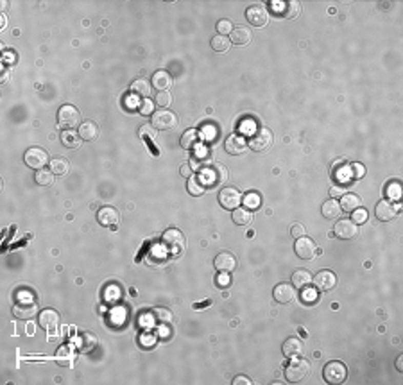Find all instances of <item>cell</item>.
<instances>
[{
  "label": "cell",
  "instance_id": "6da1fadb",
  "mask_svg": "<svg viewBox=\"0 0 403 385\" xmlns=\"http://www.w3.org/2000/svg\"><path fill=\"white\" fill-rule=\"evenodd\" d=\"M81 113L77 108H74L72 104H65L57 111V126L65 131H75L77 126H81Z\"/></svg>",
  "mask_w": 403,
  "mask_h": 385
},
{
  "label": "cell",
  "instance_id": "7a4b0ae2",
  "mask_svg": "<svg viewBox=\"0 0 403 385\" xmlns=\"http://www.w3.org/2000/svg\"><path fill=\"white\" fill-rule=\"evenodd\" d=\"M199 179H201V183L205 187H213L217 183H224L228 179V169L223 163H210V167L201 170Z\"/></svg>",
  "mask_w": 403,
  "mask_h": 385
},
{
  "label": "cell",
  "instance_id": "3957f363",
  "mask_svg": "<svg viewBox=\"0 0 403 385\" xmlns=\"http://www.w3.org/2000/svg\"><path fill=\"white\" fill-rule=\"evenodd\" d=\"M308 373H310V362L305 360V358L294 357V360L285 369V378L290 383H297V382H303L308 376Z\"/></svg>",
  "mask_w": 403,
  "mask_h": 385
},
{
  "label": "cell",
  "instance_id": "277c9868",
  "mask_svg": "<svg viewBox=\"0 0 403 385\" xmlns=\"http://www.w3.org/2000/svg\"><path fill=\"white\" fill-rule=\"evenodd\" d=\"M162 244L170 255L177 256L185 249V237L179 230H167L162 237Z\"/></svg>",
  "mask_w": 403,
  "mask_h": 385
},
{
  "label": "cell",
  "instance_id": "5b68a950",
  "mask_svg": "<svg viewBox=\"0 0 403 385\" xmlns=\"http://www.w3.org/2000/svg\"><path fill=\"white\" fill-rule=\"evenodd\" d=\"M272 140H274V136H272L271 129L258 128L251 133V138H249L248 145L256 152H266L267 149L272 145Z\"/></svg>",
  "mask_w": 403,
  "mask_h": 385
},
{
  "label": "cell",
  "instance_id": "8992f818",
  "mask_svg": "<svg viewBox=\"0 0 403 385\" xmlns=\"http://www.w3.org/2000/svg\"><path fill=\"white\" fill-rule=\"evenodd\" d=\"M346 376H348V369L342 362L332 360L325 366V369H323V378H325L328 383H333V385L342 383L344 380H346Z\"/></svg>",
  "mask_w": 403,
  "mask_h": 385
},
{
  "label": "cell",
  "instance_id": "52a82bcc",
  "mask_svg": "<svg viewBox=\"0 0 403 385\" xmlns=\"http://www.w3.org/2000/svg\"><path fill=\"white\" fill-rule=\"evenodd\" d=\"M151 124L158 131H167L177 126V115L172 113L170 110H158L151 115Z\"/></svg>",
  "mask_w": 403,
  "mask_h": 385
},
{
  "label": "cell",
  "instance_id": "ba28073f",
  "mask_svg": "<svg viewBox=\"0 0 403 385\" xmlns=\"http://www.w3.org/2000/svg\"><path fill=\"white\" fill-rule=\"evenodd\" d=\"M24 161H25V165L31 167V169L42 170V169H45V165H49V154H47V151H43V149H39V147H31L25 151Z\"/></svg>",
  "mask_w": 403,
  "mask_h": 385
},
{
  "label": "cell",
  "instance_id": "9c48e42d",
  "mask_svg": "<svg viewBox=\"0 0 403 385\" xmlns=\"http://www.w3.org/2000/svg\"><path fill=\"white\" fill-rule=\"evenodd\" d=\"M398 213H400V206H398L396 202L391 201V199H384V201H380L375 208L376 219L382 220V222H389V220L396 219Z\"/></svg>",
  "mask_w": 403,
  "mask_h": 385
},
{
  "label": "cell",
  "instance_id": "30bf717a",
  "mask_svg": "<svg viewBox=\"0 0 403 385\" xmlns=\"http://www.w3.org/2000/svg\"><path fill=\"white\" fill-rule=\"evenodd\" d=\"M36 312H38V307H36V303L32 301V297H29V299L20 297L18 303L14 305V308H13L14 317L22 319V321H29V319H32L36 315Z\"/></svg>",
  "mask_w": 403,
  "mask_h": 385
},
{
  "label": "cell",
  "instance_id": "8fae6325",
  "mask_svg": "<svg viewBox=\"0 0 403 385\" xmlns=\"http://www.w3.org/2000/svg\"><path fill=\"white\" fill-rule=\"evenodd\" d=\"M333 235L340 240H351L358 235V226L350 219H340L333 226Z\"/></svg>",
  "mask_w": 403,
  "mask_h": 385
},
{
  "label": "cell",
  "instance_id": "7c38bea8",
  "mask_svg": "<svg viewBox=\"0 0 403 385\" xmlns=\"http://www.w3.org/2000/svg\"><path fill=\"white\" fill-rule=\"evenodd\" d=\"M219 202L223 208L226 210H235L238 208V205L242 202V194L233 187H226L219 192Z\"/></svg>",
  "mask_w": 403,
  "mask_h": 385
},
{
  "label": "cell",
  "instance_id": "4fadbf2b",
  "mask_svg": "<svg viewBox=\"0 0 403 385\" xmlns=\"http://www.w3.org/2000/svg\"><path fill=\"white\" fill-rule=\"evenodd\" d=\"M294 249H296V255L299 256L301 260H312V258L315 256V253L319 251L317 246H315V242L312 240V238H308L307 235H305V237L296 238V246H294Z\"/></svg>",
  "mask_w": 403,
  "mask_h": 385
},
{
  "label": "cell",
  "instance_id": "5bb4252c",
  "mask_svg": "<svg viewBox=\"0 0 403 385\" xmlns=\"http://www.w3.org/2000/svg\"><path fill=\"white\" fill-rule=\"evenodd\" d=\"M246 20H248L253 27H262V25H266L269 20L267 9L264 6L248 7V9H246Z\"/></svg>",
  "mask_w": 403,
  "mask_h": 385
},
{
  "label": "cell",
  "instance_id": "9a60e30c",
  "mask_svg": "<svg viewBox=\"0 0 403 385\" xmlns=\"http://www.w3.org/2000/svg\"><path fill=\"white\" fill-rule=\"evenodd\" d=\"M212 163V158H210V152L208 149L205 147V145H197V147L194 149V152H192V158H190V167L194 170H203L206 169V165H210Z\"/></svg>",
  "mask_w": 403,
  "mask_h": 385
},
{
  "label": "cell",
  "instance_id": "2e32d148",
  "mask_svg": "<svg viewBox=\"0 0 403 385\" xmlns=\"http://www.w3.org/2000/svg\"><path fill=\"white\" fill-rule=\"evenodd\" d=\"M246 147H248V141H246V138L238 133L230 134V136L226 138V141H224L226 152H230V154H233V156H238V154H242V152H246Z\"/></svg>",
  "mask_w": 403,
  "mask_h": 385
},
{
  "label": "cell",
  "instance_id": "e0dca14e",
  "mask_svg": "<svg viewBox=\"0 0 403 385\" xmlns=\"http://www.w3.org/2000/svg\"><path fill=\"white\" fill-rule=\"evenodd\" d=\"M315 289L319 290H332L337 285V276L332 271H319L317 274L312 278Z\"/></svg>",
  "mask_w": 403,
  "mask_h": 385
},
{
  "label": "cell",
  "instance_id": "ac0fdd59",
  "mask_svg": "<svg viewBox=\"0 0 403 385\" xmlns=\"http://www.w3.org/2000/svg\"><path fill=\"white\" fill-rule=\"evenodd\" d=\"M213 265H215V269L220 272H233L235 267H237V258L231 255L230 251H223L215 256Z\"/></svg>",
  "mask_w": 403,
  "mask_h": 385
},
{
  "label": "cell",
  "instance_id": "d6986e66",
  "mask_svg": "<svg viewBox=\"0 0 403 385\" xmlns=\"http://www.w3.org/2000/svg\"><path fill=\"white\" fill-rule=\"evenodd\" d=\"M39 325H42V328H45L47 332L52 335L54 330L59 326V314H57L56 310H52V308H45V310L39 314Z\"/></svg>",
  "mask_w": 403,
  "mask_h": 385
},
{
  "label": "cell",
  "instance_id": "ffe728a7",
  "mask_svg": "<svg viewBox=\"0 0 403 385\" xmlns=\"http://www.w3.org/2000/svg\"><path fill=\"white\" fill-rule=\"evenodd\" d=\"M118 219H120V215H118L117 208H113V206H103V208L97 212V220H99L103 226L115 228L118 224Z\"/></svg>",
  "mask_w": 403,
  "mask_h": 385
},
{
  "label": "cell",
  "instance_id": "44dd1931",
  "mask_svg": "<svg viewBox=\"0 0 403 385\" xmlns=\"http://www.w3.org/2000/svg\"><path fill=\"white\" fill-rule=\"evenodd\" d=\"M272 296H274V301H278V303H281V305H287L296 297V290H294V287L289 285V283H279V285H276L274 290H272Z\"/></svg>",
  "mask_w": 403,
  "mask_h": 385
},
{
  "label": "cell",
  "instance_id": "7402d4cb",
  "mask_svg": "<svg viewBox=\"0 0 403 385\" xmlns=\"http://www.w3.org/2000/svg\"><path fill=\"white\" fill-rule=\"evenodd\" d=\"M281 351H283V355L289 358L299 357V355L303 353V342H301V339H297V337H289V339L283 342Z\"/></svg>",
  "mask_w": 403,
  "mask_h": 385
},
{
  "label": "cell",
  "instance_id": "603a6c76",
  "mask_svg": "<svg viewBox=\"0 0 403 385\" xmlns=\"http://www.w3.org/2000/svg\"><path fill=\"white\" fill-rule=\"evenodd\" d=\"M152 86H154L158 92H167V90L172 86V77H170V74L165 70L154 72V75H152Z\"/></svg>",
  "mask_w": 403,
  "mask_h": 385
},
{
  "label": "cell",
  "instance_id": "cb8c5ba5",
  "mask_svg": "<svg viewBox=\"0 0 403 385\" xmlns=\"http://www.w3.org/2000/svg\"><path fill=\"white\" fill-rule=\"evenodd\" d=\"M151 319L154 322H158L159 326H169L170 322L174 321V314L165 307H158V308H152L151 312Z\"/></svg>",
  "mask_w": 403,
  "mask_h": 385
},
{
  "label": "cell",
  "instance_id": "d4e9b609",
  "mask_svg": "<svg viewBox=\"0 0 403 385\" xmlns=\"http://www.w3.org/2000/svg\"><path fill=\"white\" fill-rule=\"evenodd\" d=\"M97 346V337L93 335L92 332H83L81 335L77 337V350L79 351H85V353H88V351H93Z\"/></svg>",
  "mask_w": 403,
  "mask_h": 385
},
{
  "label": "cell",
  "instance_id": "484cf974",
  "mask_svg": "<svg viewBox=\"0 0 403 385\" xmlns=\"http://www.w3.org/2000/svg\"><path fill=\"white\" fill-rule=\"evenodd\" d=\"M79 136H81V140H86V141L95 140V138L99 136V126L92 120L83 122V124L79 126Z\"/></svg>",
  "mask_w": 403,
  "mask_h": 385
},
{
  "label": "cell",
  "instance_id": "4316f807",
  "mask_svg": "<svg viewBox=\"0 0 403 385\" xmlns=\"http://www.w3.org/2000/svg\"><path fill=\"white\" fill-rule=\"evenodd\" d=\"M199 141H201L199 133L195 129H190V131H185L183 136H181V140H179V144L185 151H194V149L199 145Z\"/></svg>",
  "mask_w": 403,
  "mask_h": 385
},
{
  "label": "cell",
  "instance_id": "83f0119b",
  "mask_svg": "<svg viewBox=\"0 0 403 385\" xmlns=\"http://www.w3.org/2000/svg\"><path fill=\"white\" fill-rule=\"evenodd\" d=\"M321 213L325 219H337V217L342 213V210H340V205L339 201H335V199H328L326 202H323L321 206Z\"/></svg>",
  "mask_w": 403,
  "mask_h": 385
},
{
  "label": "cell",
  "instance_id": "f1b7e54d",
  "mask_svg": "<svg viewBox=\"0 0 403 385\" xmlns=\"http://www.w3.org/2000/svg\"><path fill=\"white\" fill-rule=\"evenodd\" d=\"M312 283V274L308 271H305V269H297V271H294L292 274V287L294 289H307L308 285Z\"/></svg>",
  "mask_w": 403,
  "mask_h": 385
},
{
  "label": "cell",
  "instance_id": "f546056e",
  "mask_svg": "<svg viewBox=\"0 0 403 385\" xmlns=\"http://www.w3.org/2000/svg\"><path fill=\"white\" fill-rule=\"evenodd\" d=\"M151 88H152V85L151 83H147V79H136V81H133V85H131V93L134 97L149 99V95H151Z\"/></svg>",
  "mask_w": 403,
  "mask_h": 385
},
{
  "label": "cell",
  "instance_id": "4dcf8cb0",
  "mask_svg": "<svg viewBox=\"0 0 403 385\" xmlns=\"http://www.w3.org/2000/svg\"><path fill=\"white\" fill-rule=\"evenodd\" d=\"M339 205L342 212H355L357 208H360V197L357 194H342Z\"/></svg>",
  "mask_w": 403,
  "mask_h": 385
},
{
  "label": "cell",
  "instance_id": "1f68e13d",
  "mask_svg": "<svg viewBox=\"0 0 403 385\" xmlns=\"http://www.w3.org/2000/svg\"><path fill=\"white\" fill-rule=\"evenodd\" d=\"M251 31L246 27H235L233 31H231V42L235 43V45H248L249 42H251Z\"/></svg>",
  "mask_w": 403,
  "mask_h": 385
},
{
  "label": "cell",
  "instance_id": "d6a6232c",
  "mask_svg": "<svg viewBox=\"0 0 403 385\" xmlns=\"http://www.w3.org/2000/svg\"><path fill=\"white\" fill-rule=\"evenodd\" d=\"M231 217H233V222L238 224V226H248L253 220V213L248 208H235Z\"/></svg>",
  "mask_w": 403,
  "mask_h": 385
},
{
  "label": "cell",
  "instance_id": "836d02e7",
  "mask_svg": "<svg viewBox=\"0 0 403 385\" xmlns=\"http://www.w3.org/2000/svg\"><path fill=\"white\" fill-rule=\"evenodd\" d=\"M61 144L67 149H77L81 145V136L75 131H63L61 133Z\"/></svg>",
  "mask_w": 403,
  "mask_h": 385
},
{
  "label": "cell",
  "instance_id": "e575fe53",
  "mask_svg": "<svg viewBox=\"0 0 403 385\" xmlns=\"http://www.w3.org/2000/svg\"><path fill=\"white\" fill-rule=\"evenodd\" d=\"M50 165V170H52L54 176H65V174L70 170V165H68V161L65 158H56L52 159V161L49 163Z\"/></svg>",
  "mask_w": 403,
  "mask_h": 385
},
{
  "label": "cell",
  "instance_id": "d590c367",
  "mask_svg": "<svg viewBox=\"0 0 403 385\" xmlns=\"http://www.w3.org/2000/svg\"><path fill=\"white\" fill-rule=\"evenodd\" d=\"M212 49L215 50V52H226L228 49H230L231 45V39L228 38V36H213L212 38Z\"/></svg>",
  "mask_w": 403,
  "mask_h": 385
},
{
  "label": "cell",
  "instance_id": "8d00e7d4",
  "mask_svg": "<svg viewBox=\"0 0 403 385\" xmlns=\"http://www.w3.org/2000/svg\"><path fill=\"white\" fill-rule=\"evenodd\" d=\"M242 202H244V208L256 210V208H260V205H262V197H260V194H256V192H249V194H246L244 197H242Z\"/></svg>",
  "mask_w": 403,
  "mask_h": 385
},
{
  "label": "cell",
  "instance_id": "74e56055",
  "mask_svg": "<svg viewBox=\"0 0 403 385\" xmlns=\"http://www.w3.org/2000/svg\"><path fill=\"white\" fill-rule=\"evenodd\" d=\"M34 179H36V183H38L39 187H49V185L54 181V174H52V170H50V169L49 170H47V169L36 170Z\"/></svg>",
  "mask_w": 403,
  "mask_h": 385
},
{
  "label": "cell",
  "instance_id": "f35d334b",
  "mask_svg": "<svg viewBox=\"0 0 403 385\" xmlns=\"http://www.w3.org/2000/svg\"><path fill=\"white\" fill-rule=\"evenodd\" d=\"M187 190L190 195H203L205 194V185L201 183L199 177H188V183H187Z\"/></svg>",
  "mask_w": 403,
  "mask_h": 385
},
{
  "label": "cell",
  "instance_id": "ab89813d",
  "mask_svg": "<svg viewBox=\"0 0 403 385\" xmlns=\"http://www.w3.org/2000/svg\"><path fill=\"white\" fill-rule=\"evenodd\" d=\"M74 357H75V353L72 346H63V348H59V351H57V360L65 366L72 364V362H74Z\"/></svg>",
  "mask_w": 403,
  "mask_h": 385
},
{
  "label": "cell",
  "instance_id": "60d3db41",
  "mask_svg": "<svg viewBox=\"0 0 403 385\" xmlns=\"http://www.w3.org/2000/svg\"><path fill=\"white\" fill-rule=\"evenodd\" d=\"M299 13H301V4L297 2V0H292V2L285 4V9H283V16L285 18L292 20V18H296Z\"/></svg>",
  "mask_w": 403,
  "mask_h": 385
},
{
  "label": "cell",
  "instance_id": "b9f144b4",
  "mask_svg": "<svg viewBox=\"0 0 403 385\" xmlns=\"http://www.w3.org/2000/svg\"><path fill=\"white\" fill-rule=\"evenodd\" d=\"M233 22L231 20H226V18H223L220 22H217V32H219L220 36H228L231 34V31H233Z\"/></svg>",
  "mask_w": 403,
  "mask_h": 385
},
{
  "label": "cell",
  "instance_id": "7bdbcfd3",
  "mask_svg": "<svg viewBox=\"0 0 403 385\" xmlns=\"http://www.w3.org/2000/svg\"><path fill=\"white\" fill-rule=\"evenodd\" d=\"M154 103L158 104L159 108H169L172 104V95L169 92H158L156 93V99Z\"/></svg>",
  "mask_w": 403,
  "mask_h": 385
},
{
  "label": "cell",
  "instance_id": "ee69618b",
  "mask_svg": "<svg viewBox=\"0 0 403 385\" xmlns=\"http://www.w3.org/2000/svg\"><path fill=\"white\" fill-rule=\"evenodd\" d=\"M138 111H140L144 117H147V115H152L154 113V103H152L151 99H144L140 104H138Z\"/></svg>",
  "mask_w": 403,
  "mask_h": 385
},
{
  "label": "cell",
  "instance_id": "f6af8a7d",
  "mask_svg": "<svg viewBox=\"0 0 403 385\" xmlns=\"http://www.w3.org/2000/svg\"><path fill=\"white\" fill-rule=\"evenodd\" d=\"M350 167V176H351V181L353 179H358V177H362L366 174V169L360 165V163H351Z\"/></svg>",
  "mask_w": 403,
  "mask_h": 385
},
{
  "label": "cell",
  "instance_id": "bcb514c9",
  "mask_svg": "<svg viewBox=\"0 0 403 385\" xmlns=\"http://www.w3.org/2000/svg\"><path fill=\"white\" fill-rule=\"evenodd\" d=\"M387 195H389V199H394V201H398L401 195V188H400V183H391L387 185Z\"/></svg>",
  "mask_w": 403,
  "mask_h": 385
},
{
  "label": "cell",
  "instance_id": "7dc6e473",
  "mask_svg": "<svg viewBox=\"0 0 403 385\" xmlns=\"http://www.w3.org/2000/svg\"><path fill=\"white\" fill-rule=\"evenodd\" d=\"M215 285L220 287V289H228L231 285V278L228 276V272H220L219 276L215 278Z\"/></svg>",
  "mask_w": 403,
  "mask_h": 385
},
{
  "label": "cell",
  "instance_id": "c3c4849f",
  "mask_svg": "<svg viewBox=\"0 0 403 385\" xmlns=\"http://www.w3.org/2000/svg\"><path fill=\"white\" fill-rule=\"evenodd\" d=\"M353 213V222L355 224H362V222H366V220H368V212H366V210H362V208H357L355 210V212H351Z\"/></svg>",
  "mask_w": 403,
  "mask_h": 385
},
{
  "label": "cell",
  "instance_id": "681fc988",
  "mask_svg": "<svg viewBox=\"0 0 403 385\" xmlns=\"http://www.w3.org/2000/svg\"><path fill=\"white\" fill-rule=\"evenodd\" d=\"M290 235H292L294 238L305 237V235H307V230H305L303 224H292V228H290Z\"/></svg>",
  "mask_w": 403,
  "mask_h": 385
},
{
  "label": "cell",
  "instance_id": "f907efd6",
  "mask_svg": "<svg viewBox=\"0 0 403 385\" xmlns=\"http://www.w3.org/2000/svg\"><path fill=\"white\" fill-rule=\"evenodd\" d=\"M215 136H217V128H213L210 124L203 128V138L205 140H215Z\"/></svg>",
  "mask_w": 403,
  "mask_h": 385
},
{
  "label": "cell",
  "instance_id": "816d5d0a",
  "mask_svg": "<svg viewBox=\"0 0 403 385\" xmlns=\"http://www.w3.org/2000/svg\"><path fill=\"white\" fill-rule=\"evenodd\" d=\"M315 299H317V292H315V290H305L303 292L305 303H314Z\"/></svg>",
  "mask_w": 403,
  "mask_h": 385
},
{
  "label": "cell",
  "instance_id": "f5cc1de1",
  "mask_svg": "<svg viewBox=\"0 0 403 385\" xmlns=\"http://www.w3.org/2000/svg\"><path fill=\"white\" fill-rule=\"evenodd\" d=\"M192 170H194V169L190 167V163H183V165H181V169H179V174L188 179V177H192Z\"/></svg>",
  "mask_w": 403,
  "mask_h": 385
},
{
  "label": "cell",
  "instance_id": "db71d44e",
  "mask_svg": "<svg viewBox=\"0 0 403 385\" xmlns=\"http://www.w3.org/2000/svg\"><path fill=\"white\" fill-rule=\"evenodd\" d=\"M138 133H140L142 138H151V136H154V128L151 129V128H147V126H144V128H140Z\"/></svg>",
  "mask_w": 403,
  "mask_h": 385
},
{
  "label": "cell",
  "instance_id": "11a10c76",
  "mask_svg": "<svg viewBox=\"0 0 403 385\" xmlns=\"http://www.w3.org/2000/svg\"><path fill=\"white\" fill-rule=\"evenodd\" d=\"M253 382L248 378V376H237V378L233 380V385H251Z\"/></svg>",
  "mask_w": 403,
  "mask_h": 385
},
{
  "label": "cell",
  "instance_id": "9f6ffc18",
  "mask_svg": "<svg viewBox=\"0 0 403 385\" xmlns=\"http://www.w3.org/2000/svg\"><path fill=\"white\" fill-rule=\"evenodd\" d=\"M342 194H346V192H342L340 190V187H333V188H330V195H332V197H342Z\"/></svg>",
  "mask_w": 403,
  "mask_h": 385
},
{
  "label": "cell",
  "instance_id": "6f0895ef",
  "mask_svg": "<svg viewBox=\"0 0 403 385\" xmlns=\"http://www.w3.org/2000/svg\"><path fill=\"white\" fill-rule=\"evenodd\" d=\"M403 357H398V360H396V369L398 371H403Z\"/></svg>",
  "mask_w": 403,
  "mask_h": 385
},
{
  "label": "cell",
  "instance_id": "680465c9",
  "mask_svg": "<svg viewBox=\"0 0 403 385\" xmlns=\"http://www.w3.org/2000/svg\"><path fill=\"white\" fill-rule=\"evenodd\" d=\"M7 25V18H6V14H2V18H0V27H6Z\"/></svg>",
  "mask_w": 403,
  "mask_h": 385
}]
</instances>
